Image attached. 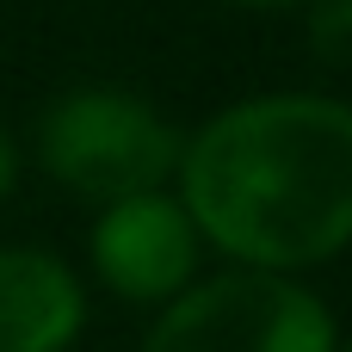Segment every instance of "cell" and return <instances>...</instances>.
<instances>
[{
  "mask_svg": "<svg viewBox=\"0 0 352 352\" xmlns=\"http://www.w3.org/2000/svg\"><path fill=\"white\" fill-rule=\"evenodd\" d=\"M334 352H352V334H340V346H334Z\"/></svg>",
  "mask_w": 352,
  "mask_h": 352,
  "instance_id": "9",
  "label": "cell"
},
{
  "mask_svg": "<svg viewBox=\"0 0 352 352\" xmlns=\"http://www.w3.org/2000/svg\"><path fill=\"white\" fill-rule=\"evenodd\" d=\"M204 254L210 248H204V235H198V223L173 186L111 198V204H99L93 229H87L93 278L118 303H136V309H161L167 297H179L204 272Z\"/></svg>",
  "mask_w": 352,
  "mask_h": 352,
  "instance_id": "4",
  "label": "cell"
},
{
  "mask_svg": "<svg viewBox=\"0 0 352 352\" xmlns=\"http://www.w3.org/2000/svg\"><path fill=\"white\" fill-rule=\"evenodd\" d=\"M309 43L322 62H352V0H309Z\"/></svg>",
  "mask_w": 352,
  "mask_h": 352,
  "instance_id": "6",
  "label": "cell"
},
{
  "mask_svg": "<svg viewBox=\"0 0 352 352\" xmlns=\"http://www.w3.org/2000/svg\"><path fill=\"white\" fill-rule=\"evenodd\" d=\"M179 142H186V130L148 93L68 87L37 111L31 155L62 192H74L87 204H111V198H130L148 186H173Z\"/></svg>",
  "mask_w": 352,
  "mask_h": 352,
  "instance_id": "2",
  "label": "cell"
},
{
  "mask_svg": "<svg viewBox=\"0 0 352 352\" xmlns=\"http://www.w3.org/2000/svg\"><path fill=\"white\" fill-rule=\"evenodd\" d=\"M210 254L260 272H316L352 248V99L278 87L210 111L173 167Z\"/></svg>",
  "mask_w": 352,
  "mask_h": 352,
  "instance_id": "1",
  "label": "cell"
},
{
  "mask_svg": "<svg viewBox=\"0 0 352 352\" xmlns=\"http://www.w3.org/2000/svg\"><path fill=\"white\" fill-rule=\"evenodd\" d=\"M87 328L80 272L37 241L0 248V352H74Z\"/></svg>",
  "mask_w": 352,
  "mask_h": 352,
  "instance_id": "5",
  "label": "cell"
},
{
  "mask_svg": "<svg viewBox=\"0 0 352 352\" xmlns=\"http://www.w3.org/2000/svg\"><path fill=\"white\" fill-rule=\"evenodd\" d=\"M223 6H241V12H278V6H303V0H223Z\"/></svg>",
  "mask_w": 352,
  "mask_h": 352,
  "instance_id": "8",
  "label": "cell"
},
{
  "mask_svg": "<svg viewBox=\"0 0 352 352\" xmlns=\"http://www.w3.org/2000/svg\"><path fill=\"white\" fill-rule=\"evenodd\" d=\"M12 186H19V142H12V130L0 124V204L12 198Z\"/></svg>",
  "mask_w": 352,
  "mask_h": 352,
  "instance_id": "7",
  "label": "cell"
},
{
  "mask_svg": "<svg viewBox=\"0 0 352 352\" xmlns=\"http://www.w3.org/2000/svg\"><path fill=\"white\" fill-rule=\"evenodd\" d=\"M334 309L291 272L223 266L167 297L136 352H334Z\"/></svg>",
  "mask_w": 352,
  "mask_h": 352,
  "instance_id": "3",
  "label": "cell"
}]
</instances>
